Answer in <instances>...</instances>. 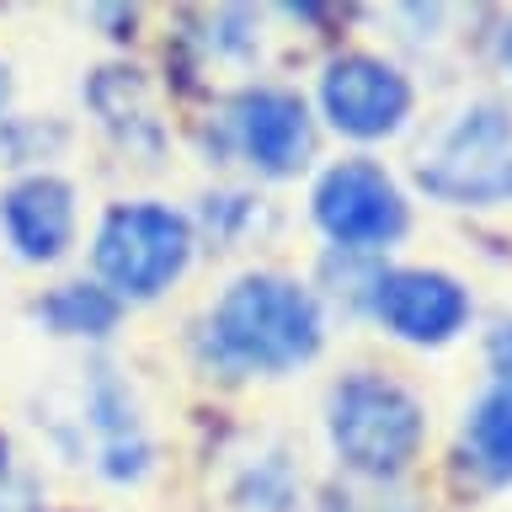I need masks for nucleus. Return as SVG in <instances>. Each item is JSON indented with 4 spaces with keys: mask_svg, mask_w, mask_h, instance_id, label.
I'll list each match as a JSON object with an SVG mask.
<instances>
[{
    "mask_svg": "<svg viewBox=\"0 0 512 512\" xmlns=\"http://www.w3.org/2000/svg\"><path fill=\"white\" fill-rule=\"evenodd\" d=\"M507 59H512V38H507Z\"/></svg>",
    "mask_w": 512,
    "mask_h": 512,
    "instance_id": "16",
    "label": "nucleus"
},
{
    "mask_svg": "<svg viewBox=\"0 0 512 512\" xmlns=\"http://www.w3.org/2000/svg\"><path fill=\"white\" fill-rule=\"evenodd\" d=\"M6 96H11V80H6V64H0V107H6Z\"/></svg>",
    "mask_w": 512,
    "mask_h": 512,
    "instance_id": "15",
    "label": "nucleus"
},
{
    "mask_svg": "<svg viewBox=\"0 0 512 512\" xmlns=\"http://www.w3.org/2000/svg\"><path fill=\"white\" fill-rule=\"evenodd\" d=\"M0 230L22 262H54L75 240V192L59 176H22L0 192Z\"/></svg>",
    "mask_w": 512,
    "mask_h": 512,
    "instance_id": "10",
    "label": "nucleus"
},
{
    "mask_svg": "<svg viewBox=\"0 0 512 512\" xmlns=\"http://www.w3.org/2000/svg\"><path fill=\"white\" fill-rule=\"evenodd\" d=\"M64 427L75 432L80 454H91V464L107 480H139L155 459L134 395H128V384L112 374V368H80L70 422Z\"/></svg>",
    "mask_w": 512,
    "mask_h": 512,
    "instance_id": "6",
    "label": "nucleus"
},
{
    "mask_svg": "<svg viewBox=\"0 0 512 512\" xmlns=\"http://www.w3.org/2000/svg\"><path fill=\"white\" fill-rule=\"evenodd\" d=\"M315 224L336 246L374 251L406 235V198H400L395 176L374 160H342L315 182Z\"/></svg>",
    "mask_w": 512,
    "mask_h": 512,
    "instance_id": "5",
    "label": "nucleus"
},
{
    "mask_svg": "<svg viewBox=\"0 0 512 512\" xmlns=\"http://www.w3.org/2000/svg\"><path fill=\"white\" fill-rule=\"evenodd\" d=\"M123 315V299L107 294L102 283H59L54 294L38 299V320L59 336H107Z\"/></svg>",
    "mask_w": 512,
    "mask_h": 512,
    "instance_id": "12",
    "label": "nucleus"
},
{
    "mask_svg": "<svg viewBox=\"0 0 512 512\" xmlns=\"http://www.w3.org/2000/svg\"><path fill=\"white\" fill-rule=\"evenodd\" d=\"M326 512H416L406 496H395L390 486H374V480H352V486H336Z\"/></svg>",
    "mask_w": 512,
    "mask_h": 512,
    "instance_id": "14",
    "label": "nucleus"
},
{
    "mask_svg": "<svg viewBox=\"0 0 512 512\" xmlns=\"http://www.w3.org/2000/svg\"><path fill=\"white\" fill-rule=\"evenodd\" d=\"M326 320L315 294L283 272H246L208 310V358L230 374H283L320 352Z\"/></svg>",
    "mask_w": 512,
    "mask_h": 512,
    "instance_id": "1",
    "label": "nucleus"
},
{
    "mask_svg": "<svg viewBox=\"0 0 512 512\" xmlns=\"http://www.w3.org/2000/svg\"><path fill=\"white\" fill-rule=\"evenodd\" d=\"M416 182L459 208L512 203V112L496 102L464 107L422 150Z\"/></svg>",
    "mask_w": 512,
    "mask_h": 512,
    "instance_id": "3",
    "label": "nucleus"
},
{
    "mask_svg": "<svg viewBox=\"0 0 512 512\" xmlns=\"http://www.w3.org/2000/svg\"><path fill=\"white\" fill-rule=\"evenodd\" d=\"M326 432L352 475L390 486L427 438V411L400 379H384L363 368V374H347L331 390Z\"/></svg>",
    "mask_w": 512,
    "mask_h": 512,
    "instance_id": "2",
    "label": "nucleus"
},
{
    "mask_svg": "<svg viewBox=\"0 0 512 512\" xmlns=\"http://www.w3.org/2000/svg\"><path fill=\"white\" fill-rule=\"evenodd\" d=\"M230 128H235L240 155L267 176L299 171L304 160H310V144H315L304 102L294 91H278V86H256V91L240 96L230 107Z\"/></svg>",
    "mask_w": 512,
    "mask_h": 512,
    "instance_id": "9",
    "label": "nucleus"
},
{
    "mask_svg": "<svg viewBox=\"0 0 512 512\" xmlns=\"http://www.w3.org/2000/svg\"><path fill=\"white\" fill-rule=\"evenodd\" d=\"M294 496H299V475H294V464H288V454L283 448L256 443V454L240 464V475H235V507H246V512H288Z\"/></svg>",
    "mask_w": 512,
    "mask_h": 512,
    "instance_id": "13",
    "label": "nucleus"
},
{
    "mask_svg": "<svg viewBox=\"0 0 512 512\" xmlns=\"http://www.w3.org/2000/svg\"><path fill=\"white\" fill-rule=\"evenodd\" d=\"M320 107L352 139H384L411 118V80L374 54H342L320 75Z\"/></svg>",
    "mask_w": 512,
    "mask_h": 512,
    "instance_id": "8",
    "label": "nucleus"
},
{
    "mask_svg": "<svg viewBox=\"0 0 512 512\" xmlns=\"http://www.w3.org/2000/svg\"><path fill=\"white\" fill-rule=\"evenodd\" d=\"M374 315L390 326L400 342L416 347H443L454 342L470 320V288L459 278H448L438 267H395L374 278Z\"/></svg>",
    "mask_w": 512,
    "mask_h": 512,
    "instance_id": "7",
    "label": "nucleus"
},
{
    "mask_svg": "<svg viewBox=\"0 0 512 512\" xmlns=\"http://www.w3.org/2000/svg\"><path fill=\"white\" fill-rule=\"evenodd\" d=\"M96 272L107 294L155 299L192 262V224L166 203H118L96 230Z\"/></svg>",
    "mask_w": 512,
    "mask_h": 512,
    "instance_id": "4",
    "label": "nucleus"
},
{
    "mask_svg": "<svg viewBox=\"0 0 512 512\" xmlns=\"http://www.w3.org/2000/svg\"><path fill=\"white\" fill-rule=\"evenodd\" d=\"M464 454L486 480H512V320L491 331V379L464 416Z\"/></svg>",
    "mask_w": 512,
    "mask_h": 512,
    "instance_id": "11",
    "label": "nucleus"
}]
</instances>
